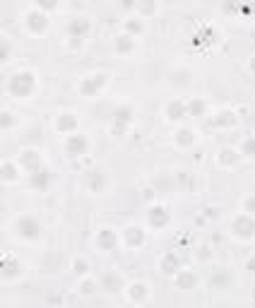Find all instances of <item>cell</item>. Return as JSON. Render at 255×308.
Instances as JSON below:
<instances>
[{
  "label": "cell",
  "mask_w": 255,
  "mask_h": 308,
  "mask_svg": "<svg viewBox=\"0 0 255 308\" xmlns=\"http://www.w3.org/2000/svg\"><path fill=\"white\" fill-rule=\"evenodd\" d=\"M17 178V169H15V164H2V181H15Z\"/></svg>",
  "instance_id": "obj_26"
},
{
  "label": "cell",
  "mask_w": 255,
  "mask_h": 308,
  "mask_svg": "<svg viewBox=\"0 0 255 308\" xmlns=\"http://www.w3.org/2000/svg\"><path fill=\"white\" fill-rule=\"evenodd\" d=\"M17 234L22 236V239H39V234H41V224L34 219V217H19L17 219Z\"/></svg>",
  "instance_id": "obj_4"
},
{
  "label": "cell",
  "mask_w": 255,
  "mask_h": 308,
  "mask_svg": "<svg viewBox=\"0 0 255 308\" xmlns=\"http://www.w3.org/2000/svg\"><path fill=\"white\" fill-rule=\"evenodd\" d=\"M48 181H51V176H48L46 169H39V171L29 174V185H32L34 190H44V188L48 185Z\"/></svg>",
  "instance_id": "obj_13"
},
{
  "label": "cell",
  "mask_w": 255,
  "mask_h": 308,
  "mask_svg": "<svg viewBox=\"0 0 255 308\" xmlns=\"http://www.w3.org/2000/svg\"><path fill=\"white\" fill-rule=\"evenodd\" d=\"M24 24H27V29H29V32L41 34V32H46V29H48V17H46V12H44V10H32V12H27Z\"/></svg>",
  "instance_id": "obj_3"
},
{
  "label": "cell",
  "mask_w": 255,
  "mask_h": 308,
  "mask_svg": "<svg viewBox=\"0 0 255 308\" xmlns=\"http://www.w3.org/2000/svg\"><path fill=\"white\" fill-rule=\"evenodd\" d=\"M234 123H236V116H234L231 111H222V113H217V118H214V125H217V128L234 125Z\"/></svg>",
  "instance_id": "obj_22"
},
{
  "label": "cell",
  "mask_w": 255,
  "mask_h": 308,
  "mask_svg": "<svg viewBox=\"0 0 255 308\" xmlns=\"http://www.w3.org/2000/svg\"><path fill=\"white\" fill-rule=\"evenodd\" d=\"M84 185H87V190L99 193V190L106 185V178H104L101 171H87V174H84Z\"/></svg>",
  "instance_id": "obj_12"
},
{
  "label": "cell",
  "mask_w": 255,
  "mask_h": 308,
  "mask_svg": "<svg viewBox=\"0 0 255 308\" xmlns=\"http://www.w3.org/2000/svg\"><path fill=\"white\" fill-rule=\"evenodd\" d=\"M130 121H132V111H130L128 106L118 109V111H116V123H113V130H116V132H126V128H128Z\"/></svg>",
  "instance_id": "obj_14"
},
{
  "label": "cell",
  "mask_w": 255,
  "mask_h": 308,
  "mask_svg": "<svg viewBox=\"0 0 255 308\" xmlns=\"http://www.w3.org/2000/svg\"><path fill=\"white\" fill-rule=\"evenodd\" d=\"M34 87H36V80H34L32 72H17V75H12V77L7 80V92H10L15 99L29 97V94L34 92Z\"/></svg>",
  "instance_id": "obj_1"
},
{
  "label": "cell",
  "mask_w": 255,
  "mask_h": 308,
  "mask_svg": "<svg viewBox=\"0 0 255 308\" xmlns=\"http://www.w3.org/2000/svg\"><path fill=\"white\" fill-rule=\"evenodd\" d=\"M176 142H178L181 147H188V145H192V142H195L192 130H186V128H183V130H178V132H176Z\"/></svg>",
  "instance_id": "obj_23"
},
{
  "label": "cell",
  "mask_w": 255,
  "mask_h": 308,
  "mask_svg": "<svg viewBox=\"0 0 255 308\" xmlns=\"http://www.w3.org/2000/svg\"><path fill=\"white\" fill-rule=\"evenodd\" d=\"M234 234L239 239H253L255 236V217L248 214V212H241L236 219H234Z\"/></svg>",
  "instance_id": "obj_2"
},
{
  "label": "cell",
  "mask_w": 255,
  "mask_h": 308,
  "mask_svg": "<svg viewBox=\"0 0 255 308\" xmlns=\"http://www.w3.org/2000/svg\"><path fill=\"white\" fill-rule=\"evenodd\" d=\"M128 294H130V299H132L135 304H142V301L147 299V284H142V282H135V284H130Z\"/></svg>",
  "instance_id": "obj_18"
},
{
  "label": "cell",
  "mask_w": 255,
  "mask_h": 308,
  "mask_svg": "<svg viewBox=\"0 0 255 308\" xmlns=\"http://www.w3.org/2000/svg\"><path fill=\"white\" fill-rule=\"evenodd\" d=\"M123 241H126L128 248H140L144 243V231L140 227H128L123 231Z\"/></svg>",
  "instance_id": "obj_10"
},
{
  "label": "cell",
  "mask_w": 255,
  "mask_h": 308,
  "mask_svg": "<svg viewBox=\"0 0 255 308\" xmlns=\"http://www.w3.org/2000/svg\"><path fill=\"white\" fill-rule=\"evenodd\" d=\"M236 159H239V154H236L234 149H224V152L219 154V162H222V164H234Z\"/></svg>",
  "instance_id": "obj_27"
},
{
  "label": "cell",
  "mask_w": 255,
  "mask_h": 308,
  "mask_svg": "<svg viewBox=\"0 0 255 308\" xmlns=\"http://www.w3.org/2000/svg\"><path fill=\"white\" fill-rule=\"evenodd\" d=\"M75 275H87V270H89V265H87V260H75Z\"/></svg>",
  "instance_id": "obj_31"
},
{
  "label": "cell",
  "mask_w": 255,
  "mask_h": 308,
  "mask_svg": "<svg viewBox=\"0 0 255 308\" xmlns=\"http://www.w3.org/2000/svg\"><path fill=\"white\" fill-rule=\"evenodd\" d=\"M188 116V104L181 101V99H174L169 106H166V118L169 121H181Z\"/></svg>",
  "instance_id": "obj_9"
},
{
  "label": "cell",
  "mask_w": 255,
  "mask_h": 308,
  "mask_svg": "<svg viewBox=\"0 0 255 308\" xmlns=\"http://www.w3.org/2000/svg\"><path fill=\"white\" fill-rule=\"evenodd\" d=\"M36 7L44 10V12H51V10L58 7V0H36Z\"/></svg>",
  "instance_id": "obj_29"
},
{
  "label": "cell",
  "mask_w": 255,
  "mask_h": 308,
  "mask_svg": "<svg viewBox=\"0 0 255 308\" xmlns=\"http://www.w3.org/2000/svg\"><path fill=\"white\" fill-rule=\"evenodd\" d=\"M147 219H149V227H154V229H161V227H166V222H169V214H166V210H164V207H149V212H147Z\"/></svg>",
  "instance_id": "obj_11"
},
{
  "label": "cell",
  "mask_w": 255,
  "mask_h": 308,
  "mask_svg": "<svg viewBox=\"0 0 255 308\" xmlns=\"http://www.w3.org/2000/svg\"><path fill=\"white\" fill-rule=\"evenodd\" d=\"M202 113H205V104L200 99H192L188 104V116H202Z\"/></svg>",
  "instance_id": "obj_25"
},
{
  "label": "cell",
  "mask_w": 255,
  "mask_h": 308,
  "mask_svg": "<svg viewBox=\"0 0 255 308\" xmlns=\"http://www.w3.org/2000/svg\"><path fill=\"white\" fill-rule=\"evenodd\" d=\"M87 147H89V142L84 135H67V140H65V152L70 157H82L87 152Z\"/></svg>",
  "instance_id": "obj_6"
},
{
  "label": "cell",
  "mask_w": 255,
  "mask_h": 308,
  "mask_svg": "<svg viewBox=\"0 0 255 308\" xmlns=\"http://www.w3.org/2000/svg\"><path fill=\"white\" fill-rule=\"evenodd\" d=\"M195 275L192 272H188V270H178V277H176V284L181 287V289H192L195 287Z\"/></svg>",
  "instance_id": "obj_19"
},
{
  "label": "cell",
  "mask_w": 255,
  "mask_h": 308,
  "mask_svg": "<svg viewBox=\"0 0 255 308\" xmlns=\"http://www.w3.org/2000/svg\"><path fill=\"white\" fill-rule=\"evenodd\" d=\"M2 267H5V270H2V275H5V277H15V275L19 272V262H17L12 255H10V265H7V260H5V262H2Z\"/></svg>",
  "instance_id": "obj_24"
},
{
  "label": "cell",
  "mask_w": 255,
  "mask_h": 308,
  "mask_svg": "<svg viewBox=\"0 0 255 308\" xmlns=\"http://www.w3.org/2000/svg\"><path fill=\"white\" fill-rule=\"evenodd\" d=\"M106 84V75H89V77H84L82 82H80V92L84 94V97H96V92L101 89Z\"/></svg>",
  "instance_id": "obj_5"
},
{
  "label": "cell",
  "mask_w": 255,
  "mask_h": 308,
  "mask_svg": "<svg viewBox=\"0 0 255 308\" xmlns=\"http://www.w3.org/2000/svg\"><path fill=\"white\" fill-rule=\"evenodd\" d=\"M96 243L104 248V250H113L118 241H116V234H113L111 229H101V231H99V236H96Z\"/></svg>",
  "instance_id": "obj_15"
},
{
  "label": "cell",
  "mask_w": 255,
  "mask_h": 308,
  "mask_svg": "<svg viewBox=\"0 0 255 308\" xmlns=\"http://www.w3.org/2000/svg\"><path fill=\"white\" fill-rule=\"evenodd\" d=\"M243 212H248V214H255V195L246 200V205H243Z\"/></svg>",
  "instance_id": "obj_33"
},
{
  "label": "cell",
  "mask_w": 255,
  "mask_h": 308,
  "mask_svg": "<svg viewBox=\"0 0 255 308\" xmlns=\"http://www.w3.org/2000/svg\"><path fill=\"white\" fill-rule=\"evenodd\" d=\"M10 123H12L10 113H7V111H2V128H10Z\"/></svg>",
  "instance_id": "obj_36"
},
{
  "label": "cell",
  "mask_w": 255,
  "mask_h": 308,
  "mask_svg": "<svg viewBox=\"0 0 255 308\" xmlns=\"http://www.w3.org/2000/svg\"><path fill=\"white\" fill-rule=\"evenodd\" d=\"M56 128H58V132H65V135H70V132H75V128H77V121H75V116H72V113H63V116H58V121H56Z\"/></svg>",
  "instance_id": "obj_16"
},
{
  "label": "cell",
  "mask_w": 255,
  "mask_h": 308,
  "mask_svg": "<svg viewBox=\"0 0 255 308\" xmlns=\"http://www.w3.org/2000/svg\"><path fill=\"white\" fill-rule=\"evenodd\" d=\"M121 287H123V282H121V277H118V275H113V272L104 275V289H106V292H111V294H113V292H118Z\"/></svg>",
  "instance_id": "obj_21"
},
{
  "label": "cell",
  "mask_w": 255,
  "mask_h": 308,
  "mask_svg": "<svg viewBox=\"0 0 255 308\" xmlns=\"http://www.w3.org/2000/svg\"><path fill=\"white\" fill-rule=\"evenodd\" d=\"M248 270H251V272H255V258H251V260H248Z\"/></svg>",
  "instance_id": "obj_38"
},
{
  "label": "cell",
  "mask_w": 255,
  "mask_h": 308,
  "mask_svg": "<svg viewBox=\"0 0 255 308\" xmlns=\"http://www.w3.org/2000/svg\"><path fill=\"white\" fill-rule=\"evenodd\" d=\"M137 10H140L142 15H152V12H154V0H140V2H137Z\"/></svg>",
  "instance_id": "obj_28"
},
{
  "label": "cell",
  "mask_w": 255,
  "mask_h": 308,
  "mask_svg": "<svg viewBox=\"0 0 255 308\" xmlns=\"http://www.w3.org/2000/svg\"><path fill=\"white\" fill-rule=\"evenodd\" d=\"M212 279H214V284H222V287H226V282H229V279H226V275H224V272H219V275H214V277H212Z\"/></svg>",
  "instance_id": "obj_35"
},
{
  "label": "cell",
  "mask_w": 255,
  "mask_h": 308,
  "mask_svg": "<svg viewBox=\"0 0 255 308\" xmlns=\"http://www.w3.org/2000/svg\"><path fill=\"white\" fill-rule=\"evenodd\" d=\"M251 67H253V70H255V61H253V63H251Z\"/></svg>",
  "instance_id": "obj_39"
},
{
  "label": "cell",
  "mask_w": 255,
  "mask_h": 308,
  "mask_svg": "<svg viewBox=\"0 0 255 308\" xmlns=\"http://www.w3.org/2000/svg\"><path fill=\"white\" fill-rule=\"evenodd\" d=\"M121 7L130 10V7H137V2H135V0H121Z\"/></svg>",
  "instance_id": "obj_37"
},
{
  "label": "cell",
  "mask_w": 255,
  "mask_h": 308,
  "mask_svg": "<svg viewBox=\"0 0 255 308\" xmlns=\"http://www.w3.org/2000/svg\"><path fill=\"white\" fill-rule=\"evenodd\" d=\"M126 29L130 32V34H140V32H142V24H137V22H128Z\"/></svg>",
  "instance_id": "obj_34"
},
{
  "label": "cell",
  "mask_w": 255,
  "mask_h": 308,
  "mask_svg": "<svg viewBox=\"0 0 255 308\" xmlns=\"http://www.w3.org/2000/svg\"><path fill=\"white\" fill-rule=\"evenodd\" d=\"M87 34H89V22H87L84 17H77V19H72V22L67 24V36H70V39L80 41V39H84Z\"/></svg>",
  "instance_id": "obj_7"
},
{
  "label": "cell",
  "mask_w": 255,
  "mask_h": 308,
  "mask_svg": "<svg viewBox=\"0 0 255 308\" xmlns=\"http://www.w3.org/2000/svg\"><path fill=\"white\" fill-rule=\"evenodd\" d=\"M161 270H164L166 275H174V272H178V270H181V260H178V255H176V253H169V255H164V260H161Z\"/></svg>",
  "instance_id": "obj_17"
},
{
  "label": "cell",
  "mask_w": 255,
  "mask_h": 308,
  "mask_svg": "<svg viewBox=\"0 0 255 308\" xmlns=\"http://www.w3.org/2000/svg\"><path fill=\"white\" fill-rule=\"evenodd\" d=\"M132 49H135V44H132V36H130V34L116 39V51H118V53L128 56V53H132Z\"/></svg>",
  "instance_id": "obj_20"
},
{
  "label": "cell",
  "mask_w": 255,
  "mask_h": 308,
  "mask_svg": "<svg viewBox=\"0 0 255 308\" xmlns=\"http://www.w3.org/2000/svg\"><path fill=\"white\" fill-rule=\"evenodd\" d=\"M241 152H243V154H248V157L255 154V137H246V142L241 145Z\"/></svg>",
  "instance_id": "obj_30"
},
{
  "label": "cell",
  "mask_w": 255,
  "mask_h": 308,
  "mask_svg": "<svg viewBox=\"0 0 255 308\" xmlns=\"http://www.w3.org/2000/svg\"><path fill=\"white\" fill-rule=\"evenodd\" d=\"M19 164H22V169H24L27 174H34V171H39V169H41V157H39V152L27 149V152H22Z\"/></svg>",
  "instance_id": "obj_8"
},
{
  "label": "cell",
  "mask_w": 255,
  "mask_h": 308,
  "mask_svg": "<svg viewBox=\"0 0 255 308\" xmlns=\"http://www.w3.org/2000/svg\"><path fill=\"white\" fill-rule=\"evenodd\" d=\"M94 289H96V284L92 282V279H87V282H82V294H94Z\"/></svg>",
  "instance_id": "obj_32"
}]
</instances>
